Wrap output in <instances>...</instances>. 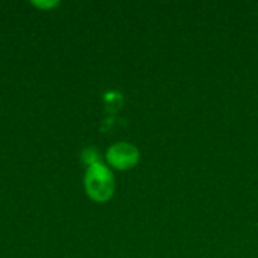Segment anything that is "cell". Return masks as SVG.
<instances>
[{"label": "cell", "mask_w": 258, "mask_h": 258, "mask_svg": "<svg viewBox=\"0 0 258 258\" xmlns=\"http://www.w3.org/2000/svg\"><path fill=\"white\" fill-rule=\"evenodd\" d=\"M86 194L98 203H104L112 198L115 190V180L112 171L101 162L88 166L85 174Z\"/></svg>", "instance_id": "6da1fadb"}, {"label": "cell", "mask_w": 258, "mask_h": 258, "mask_svg": "<svg viewBox=\"0 0 258 258\" xmlns=\"http://www.w3.org/2000/svg\"><path fill=\"white\" fill-rule=\"evenodd\" d=\"M139 156H141L139 150L128 142L113 144L106 153L107 163L110 166H113L115 169H119V171H125V169L133 168L139 162Z\"/></svg>", "instance_id": "7a4b0ae2"}, {"label": "cell", "mask_w": 258, "mask_h": 258, "mask_svg": "<svg viewBox=\"0 0 258 258\" xmlns=\"http://www.w3.org/2000/svg\"><path fill=\"white\" fill-rule=\"evenodd\" d=\"M83 160L86 162V163H89V166L91 165H94V163H97V162H100L98 160V153L95 151V150H92V148H89V150H86L85 153H83Z\"/></svg>", "instance_id": "3957f363"}, {"label": "cell", "mask_w": 258, "mask_h": 258, "mask_svg": "<svg viewBox=\"0 0 258 258\" xmlns=\"http://www.w3.org/2000/svg\"><path fill=\"white\" fill-rule=\"evenodd\" d=\"M33 5H36V6H44V8H50V6L57 5V2H51V3H38V2H33Z\"/></svg>", "instance_id": "277c9868"}]
</instances>
